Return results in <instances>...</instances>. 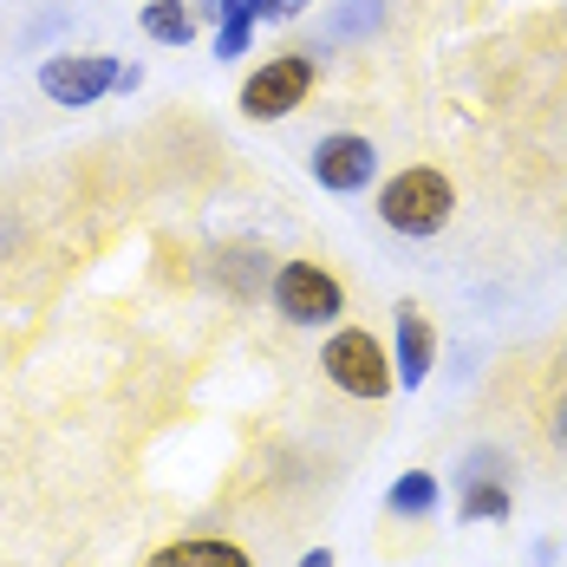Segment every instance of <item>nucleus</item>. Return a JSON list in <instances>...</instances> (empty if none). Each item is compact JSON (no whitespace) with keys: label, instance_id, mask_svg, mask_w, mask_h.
Masks as SVG:
<instances>
[{"label":"nucleus","instance_id":"1","mask_svg":"<svg viewBox=\"0 0 567 567\" xmlns=\"http://www.w3.org/2000/svg\"><path fill=\"white\" fill-rule=\"evenodd\" d=\"M451 209H456L451 176L431 171V164H411V171H398L379 189V223L392 228V235H411V241L437 235V228L451 223Z\"/></svg>","mask_w":567,"mask_h":567},{"label":"nucleus","instance_id":"2","mask_svg":"<svg viewBox=\"0 0 567 567\" xmlns=\"http://www.w3.org/2000/svg\"><path fill=\"white\" fill-rule=\"evenodd\" d=\"M320 365H327V379L340 385L346 398H385L398 385V372H392V352L372 340L365 327H340L333 340L320 346Z\"/></svg>","mask_w":567,"mask_h":567},{"label":"nucleus","instance_id":"3","mask_svg":"<svg viewBox=\"0 0 567 567\" xmlns=\"http://www.w3.org/2000/svg\"><path fill=\"white\" fill-rule=\"evenodd\" d=\"M268 293H275V313H281L287 327H333L346 313L340 281H333L320 261H281Z\"/></svg>","mask_w":567,"mask_h":567},{"label":"nucleus","instance_id":"4","mask_svg":"<svg viewBox=\"0 0 567 567\" xmlns=\"http://www.w3.org/2000/svg\"><path fill=\"white\" fill-rule=\"evenodd\" d=\"M307 92H313V59L281 53L241 85V112L255 117V124H275V117H287L293 105H307Z\"/></svg>","mask_w":567,"mask_h":567},{"label":"nucleus","instance_id":"5","mask_svg":"<svg viewBox=\"0 0 567 567\" xmlns=\"http://www.w3.org/2000/svg\"><path fill=\"white\" fill-rule=\"evenodd\" d=\"M117 79H124V65H112V59H99V53H65V59H47L40 65V92L53 105H65V112L99 105Z\"/></svg>","mask_w":567,"mask_h":567},{"label":"nucleus","instance_id":"6","mask_svg":"<svg viewBox=\"0 0 567 567\" xmlns=\"http://www.w3.org/2000/svg\"><path fill=\"white\" fill-rule=\"evenodd\" d=\"M372 171H379V151L359 131H333V137L313 144V183L333 189V196H359L372 183Z\"/></svg>","mask_w":567,"mask_h":567},{"label":"nucleus","instance_id":"7","mask_svg":"<svg viewBox=\"0 0 567 567\" xmlns=\"http://www.w3.org/2000/svg\"><path fill=\"white\" fill-rule=\"evenodd\" d=\"M431 359H437V340H431V320H424V307H398L392 313V372H398V385H424L431 379Z\"/></svg>","mask_w":567,"mask_h":567},{"label":"nucleus","instance_id":"8","mask_svg":"<svg viewBox=\"0 0 567 567\" xmlns=\"http://www.w3.org/2000/svg\"><path fill=\"white\" fill-rule=\"evenodd\" d=\"M144 567H255L235 542H216V535H189V542H171L157 548Z\"/></svg>","mask_w":567,"mask_h":567},{"label":"nucleus","instance_id":"9","mask_svg":"<svg viewBox=\"0 0 567 567\" xmlns=\"http://www.w3.org/2000/svg\"><path fill=\"white\" fill-rule=\"evenodd\" d=\"M137 27H144L151 40H164V47H189V40H196V13H189L183 0H144Z\"/></svg>","mask_w":567,"mask_h":567},{"label":"nucleus","instance_id":"10","mask_svg":"<svg viewBox=\"0 0 567 567\" xmlns=\"http://www.w3.org/2000/svg\"><path fill=\"white\" fill-rule=\"evenodd\" d=\"M509 509H515V496L496 476H470L463 496H456V515H463V522H509Z\"/></svg>","mask_w":567,"mask_h":567},{"label":"nucleus","instance_id":"11","mask_svg":"<svg viewBox=\"0 0 567 567\" xmlns=\"http://www.w3.org/2000/svg\"><path fill=\"white\" fill-rule=\"evenodd\" d=\"M385 509L392 515H431L437 509V476H431V470H404L392 489H385Z\"/></svg>","mask_w":567,"mask_h":567},{"label":"nucleus","instance_id":"12","mask_svg":"<svg viewBox=\"0 0 567 567\" xmlns=\"http://www.w3.org/2000/svg\"><path fill=\"white\" fill-rule=\"evenodd\" d=\"M248 33H255V20H248V13H228V20H223V33H216V59L248 53Z\"/></svg>","mask_w":567,"mask_h":567},{"label":"nucleus","instance_id":"13","mask_svg":"<svg viewBox=\"0 0 567 567\" xmlns=\"http://www.w3.org/2000/svg\"><path fill=\"white\" fill-rule=\"evenodd\" d=\"M300 7H307V0H268V20H293Z\"/></svg>","mask_w":567,"mask_h":567},{"label":"nucleus","instance_id":"14","mask_svg":"<svg viewBox=\"0 0 567 567\" xmlns=\"http://www.w3.org/2000/svg\"><path fill=\"white\" fill-rule=\"evenodd\" d=\"M293 567H333V548H307Z\"/></svg>","mask_w":567,"mask_h":567},{"label":"nucleus","instance_id":"15","mask_svg":"<svg viewBox=\"0 0 567 567\" xmlns=\"http://www.w3.org/2000/svg\"><path fill=\"white\" fill-rule=\"evenodd\" d=\"M235 13V0H203V20H228Z\"/></svg>","mask_w":567,"mask_h":567},{"label":"nucleus","instance_id":"16","mask_svg":"<svg viewBox=\"0 0 567 567\" xmlns=\"http://www.w3.org/2000/svg\"><path fill=\"white\" fill-rule=\"evenodd\" d=\"M555 444H561V451H567V398H561V404H555Z\"/></svg>","mask_w":567,"mask_h":567}]
</instances>
